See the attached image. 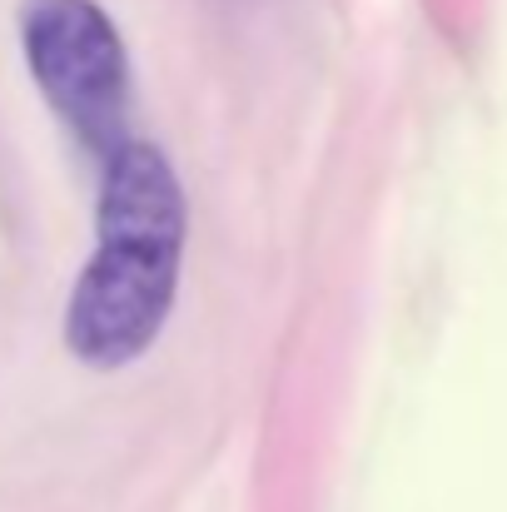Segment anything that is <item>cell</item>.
<instances>
[{"mask_svg":"<svg viewBox=\"0 0 507 512\" xmlns=\"http://www.w3.org/2000/svg\"><path fill=\"white\" fill-rule=\"evenodd\" d=\"M20 40L40 95L85 150L110 160L130 145V55L95 0H25Z\"/></svg>","mask_w":507,"mask_h":512,"instance_id":"2","label":"cell"},{"mask_svg":"<svg viewBox=\"0 0 507 512\" xmlns=\"http://www.w3.org/2000/svg\"><path fill=\"white\" fill-rule=\"evenodd\" d=\"M184 259V194L169 160L130 140L110 155L100 184L95 259L85 264L70 309L65 343L90 368H125L160 339Z\"/></svg>","mask_w":507,"mask_h":512,"instance_id":"1","label":"cell"}]
</instances>
